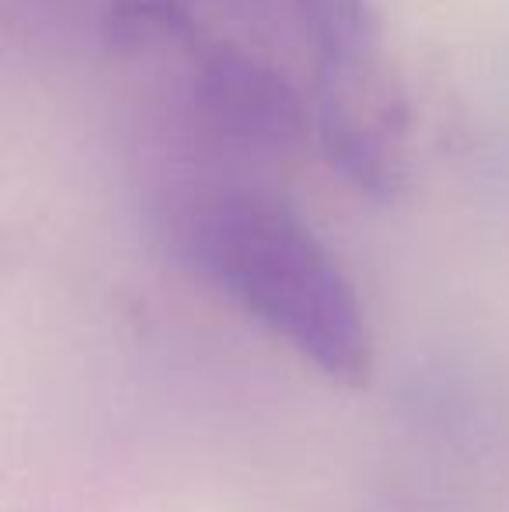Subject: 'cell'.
Wrapping results in <instances>:
<instances>
[{
    "instance_id": "1",
    "label": "cell",
    "mask_w": 509,
    "mask_h": 512,
    "mask_svg": "<svg viewBox=\"0 0 509 512\" xmlns=\"http://www.w3.org/2000/svg\"><path fill=\"white\" fill-rule=\"evenodd\" d=\"M182 265L304 366L342 387L374 370V331L328 241L283 196L213 185L171 216Z\"/></svg>"
},
{
    "instance_id": "2",
    "label": "cell",
    "mask_w": 509,
    "mask_h": 512,
    "mask_svg": "<svg viewBox=\"0 0 509 512\" xmlns=\"http://www.w3.org/2000/svg\"><path fill=\"white\" fill-rule=\"evenodd\" d=\"M311 56L314 143L353 192L391 203L408 182L412 108L374 0H290Z\"/></svg>"
},
{
    "instance_id": "3",
    "label": "cell",
    "mask_w": 509,
    "mask_h": 512,
    "mask_svg": "<svg viewBox=\"0 0 509 512\" xmlns=\"http://www.w3.org/2000/svg\"><path fill=\"white\" fill-rule=\"evenodd\" d=\"M182 98L217 143L255 157H290L314 136L311 102L255 49L199 35L185 49Z\"/></svg>"
},
{
    "instance_id": "4",
    "label": "cell",
    "mask_w": 509,
    "mask_h": 512,
    "mask_svg": "<svg viewBox=\"0 0 509 512\" xmlns=\"http://www.w3.org/2000/svg\"><path fill=\"white\" fill-rule=\"evenodd\" d=\"M7 42L67 63H129L189 49L196 0H0Z\"/></svg>"
},
{
    "instance_id": "5",
    "label": "cell",
    "mask_w": 509,
    "mask_h": 512,
    "mask_svg": "<svg viewBox=\"0 0 509 512\" xmlns=\"http://www.w3.org/2000/svg\"><path fill=\"white\" fill-rule=\"evenodd\" d=\"M227 11L241 14V18H255V21H269L272 11H276L279 0H220Z\"/></svg>"
}]
</instances>
